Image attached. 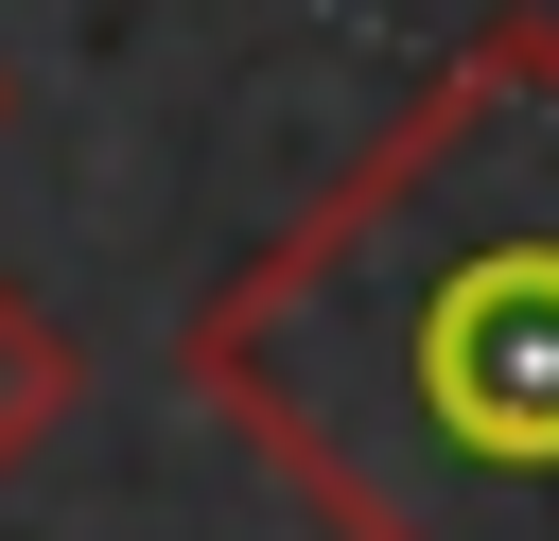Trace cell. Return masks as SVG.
Returning <instances> with one entry per match:
<instances>
[{
  "label": "cell",
  "instance_id": "obj_2",
  "mask_svg": "<svg viewBox=\"0 0 559 541\" xmlns=\"http://www.w3.org/2000/svg\"><path fill=\"white\" fill-rule=\"evenodd\" d=\"M52 419H70V332H52V314H35L17 279H0V471H17V454H35Z\"/></svg>",
  "mask_w": 559,
  "mask_h": 541
},
{
  "label": "cell",
  "instance_id": "obj_1",
  "mask_svg": "<svg viewBox=\"0 0 559 541\" xmlns=\"http://www.w3.org/2000/svg\"><path fill=\"white\" fill-rule=\"evenodd\" d=\"M192 401L332 541H559V17L419 105L192 297Z\"/></svg>",
  "mask_w": 559,
  "mask_h": 541
}]
</instances>
